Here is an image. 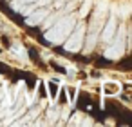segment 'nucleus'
<instances>
[{
  "label": "nucleus",
  "mask_w": 132,
  "mask_h": 127,
  "mask_svg": "<svg viewBox=\"0 0 132 127\" xmlns=\"http://www.w3.org/2000/svg\"><path fill=\"white\" fill-rule=\"evenodd\" d=\"M74 17H65V18H60L58 22H54L47 31H45V40L51 42V44H62L72 31L74 27Z\"/></svg>",
  "instance_id": "f257e3e1"
},
{
  "label": "nucleus",
  "mask_w": 132,
  "mask_h": 127,
  "mask_svg": "<svg viewBox=\"0 0 132 127\" xmlns=\"http://www.w3.org/2000/svg\"><path fill=\"white\" fill-rule=\"evenodd\" d=\"M114 31H116V17H110L109 22L103 26V31H101V38H103V42H110L112 36H114Z\"/></svg>",
  "instance_id": "423d86ee"
},
{
  "label": "nucleus",
  "mask_w": 132,
  "mask_h": 127,
  "mask_svg": "<svg viewBox=\"0 0 132 127\" xmlns=\"http://www.w3.org/2000/svg\"><path fill=\"white\" fill-rule=\"evenodd\" d=\"M123 51H125V27L119 29L118 38L105 49V56H107L109 60H116V58H119V56L123 55Z\"/></svg>",
  "instance_id": "7ed1b4c3"
},
{
  "label": "nucleus",
  "mask_w": 132,
  "mask_h": 127,
  "mask_svg": "<svg viewBox=\"0 0 132 127\" xmlns=\"http://www.w3.org/2000/svg\"><path fill=\"white\" fill-rule=\"evenodd\" d=\"M83 35H85V24L80 22V24L76 26V29L72 31L71 38L65 42V46H63L65 51H71V53L80 51V49H81V42H83Z\"/></svg>",
  "instance_id": "20e7f679"
},
{
  "label": "nucleus",
  "mask_w": 132,
  "mask_h": 127,
  "mask_svg": "<svg viewBox=\"0 0 132 127\" xmlns=\"http://www.w3.org/2000/svg\"><path fill=\"white\" fill-rule=\"evenodd\" d=\"M103 15H105V2H101V4L98 6V9H96L94 22H92V26H90V36H89V42H87V46H85V53H90V49H92L94 44H96L98 33H100V29H101V26H103Z\"/></svg>",
  "instance_id": "f03ea898"
},
{
  "label": "nucleus",
  "mask_w": 132,
  "mask_h": 127,
  "mask_svg": "<svg viewBox=\"0 0 132 127\" xmlns=\"http://www.w3.org/2000/svg\"><path fill=\"white\" fill-rule=\"evenodd\" d=\"M89 9H90V0H87V2L81 6V9H80V18H83V17L89 13Z\"/></svg>",
  "instance_id": "0eeeda50"
},
{
  "label": "nucleus",
  "mask_w": 132,
  "mask_h": 127,
  "mask_svg": "<svg viewBox=\"0 0 132 127\" xmlns=\"http://www.w3.org/2000/svg\"><path fill=\"white\" fill-rule=\"evenodd\" d=\"M47 15H49V9H45V8L38 9V8H36L33 13H29V15H27L26 22H27V26H36V24H40Z\"/></svg>",
  "instance_id": "39448f33"
}]
</instances>
